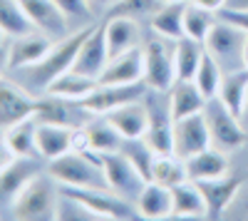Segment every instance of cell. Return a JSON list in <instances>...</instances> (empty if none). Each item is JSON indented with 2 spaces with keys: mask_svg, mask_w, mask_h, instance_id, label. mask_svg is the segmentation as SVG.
Returning <instances> with one entry per match:
<instances>
[{
  "mask_svg": "<svg viewBox=\"0 0 248 221\" xmlns=\"http://www.w3.org/2000/svg\"><path fill=\"white\" fill-rule=\"evenodd\" d=\"M203 199H206V209H209V216L211 219H218L226 206L233 202V196L238 194L241 189V179L236 176H218V179H203V182H196Z\"/></svg>",
  "mask_w": 248,
  "mask_h": 221,
  "instance_id": "obj_19",
  "label": "cell"
},
{
  "mask_svg": "<svg viewBox=\"0 0 248 221\" xmlns=\"http://www.w3.org/2000/svg\"><path fill=\"white\" fill-rule=\"evenodd\" d=\"M35 134H37V117L35 114H30V117L20 119V122H15V125L3 129V137H5L8 147L17 157H37L40 159Z\"/></svg>",
  "mask_w": 248,
  "mask_h": 221,
  "instance_id": "obj_25",
  "label": "cell"
},
{
  "mask_svg": "<svg viewBox=\"0 0 248 221\" xmlns=\"http://www.w3.org/2000/svg\"><path fill=\"white\" fill-rule=\"evenodd\" d=\"M149 95V85L132 82V85H97L85 99H79V107L87 110L90 114H107L109 110H117L134 99H144Z\"/></svg>",
  "mask_w": 248,
  "mask_h": 221,
  "instance_id": "obj_8",
  "label": "cell"
},
{
  "mask_svg": "<svg viewBox=\"0 0 248 221\" xmlns=\"http://www.w3.org/2000/svg\"><path fill=\"white\" fill-rule=\"evenodd\" d=\"M189 179V169H186V159L176 157V154H156L154 162V174L152 182H159L164 187L174 189L176 184Z\"/></svg>",
  "mask_w": 248,
  "mask_h": 221,
  "instance_id": "obj_33",
  "label": "cell"
},
{
  "mask_svg": "<svg viewBox=\"0 0 248 221\" xmlns=\"http://www.w3.org/2000/svg\"><path fill=\"white\" fill-rule=\"evenodd\" d=\"M0 30L5 32V37L28 35L35 30L20 0H0Z\"/></svg>",
  "mask_w": 248,
  "mask_h": 221,
  "instance_id": "obj_31",
  "label": "cell"
},
{
  "mask_svg": "<svg viewBox=\"0 0 248 221\" xmlns=\"http://www.w3.org/2000/svg\"><path fill=\"white\" fill-rule=\"evenodd\" d=\"M105 117L122 137H144L149 127V107L144 99H134V102H127L117 110H109Z\"/></svg>",
  "mask_w": 248,
  "mask_h": 221,
  "instance_id": "obj_18",
  "label": "cell"
},
{
  "mask_svg": "<svg viewBox=\"0 0 248 221\" xmlns=\"http://www.w3.org/2000/svg\"><path fill=\"white\" fill-rule=\"evenodd\" d=\"M37 97L28 92L20 82L13 79H0V129H5L20 119L35 114Z\"/></svg>",
  "mask_w": 248,
  "mask_h": 221,
  "instance_id": "obj_11",
  "label": "cell"
},
{
  "mask_svg": "<svg viewBox=\"0 0 248 221\" xmlns=\"http://www.w3.org/2000/svg\"><path fill=\"white\" fill-rule=\"evenodd\" d=\"M92 30L90 28H79L75 32H70L67 37H62L57 40V43L50 47V52L43 57V60H37V63L28 65V67H20V70H13L17 75L15 82H20L28 92L32 95H43L52 79H57L60 75H65L67 70H72L75 65V57L79 52V45H82V40L87 37V32Z\"/></svg>",
  "mask_w": 248,
  "mask_h": 221,
  "instance_id": "obj_1",
  "label": "cell"
},
{
  "mask_svg": "<svg viewBox=\"0 0 248 221\" xmlns=\"http://www.w3.org/2000/svg\"><path fill=\"white\" fill-rule=\"evenodd\" d=\"M119 152H122V154L137 167V172H139L144 179H147V182H152L154 162H156V152L149 147L147 139H144V137H124Z\"/></svg>",
  "mask_w": 248,
  "mask_h": 221,
  "instance_id": "obj_30",
  "label": "cell"
},
{
  "mask_svg": "<svg viewBox=\"0 0 248 221\" xmlns=\"http://www.w3.org/2000/svg\"><path fill=\"white\" fill-rule=\"evenodd\" d=\"M206 47L199 40L189 37V35H181L176 43H174V57H176V79H194L199 65H201V57H203Z\"/></svg>",
  "mask_w": 248,
  "mask_h": 221,
  "instance_id": "obj_28",
  "label": "cell"
},
{
  "mask_svg": "<svg viewBox=\"0 0 248 221\" xmlns=\"http://www.w3.org/2000/svg\"><path fill=\"white\" fill-rule=\"evenodd\" d=\"M57 8L62 10V15L67 17L70 23V30L75 32V28H90L94 25V13H92V3L90 0H55Z\"/></svg>",
  "mask_w": 248,
  "mask_h": 221,
  "instance_id": "obj_35",
  "label": "cell"
},
{
  "mask_svg": "<svg viewBox=\"0 0 248 221\" xmlns=\"http://www.w3.org/2000/svg\"><path fill=\"white\" fill-rule=\"evenodd\" d=\"M47 174L62 187L75 189H109L105 169H102L97 152H77L70 149L57 159L47 162ZM112 191V189H109Z\"/></svg>",
  "mask_w": 248,
  "mask_h": 221,
  "instance_id": "obj_2",
  "label": "cell"
},
{
  "mask_svg": "<svg viewBox=\"0 0 248 221\" xmlns=\"http://www.w3.org/2000/svg\"><path fill=\"white\" fill-rule=\"evenodd\" d=\"M137 211L141 219H167L174 211V196L171 189L159 182H147L137 196Z\"/></svg>",
  "mask_w": 248,
  "mask_h": 221,
  "instance_id": "obj_20",
  "label": "cell"
},
{
  "mask_svg": "<svg viewBox=\"0 0 248 221\" xmlns=\"http://www.w3.org/2000/svg\"><path fill=\"white\" fill-rule=\"evenodd\" d=\"M159 3H186V0H159Z\"/></svg>",
  "mask_w": 248,
  "mask_h": 221,
  "instance_id": "obj_46",
  "label": "cell"
},
{
  "mask_svg": "<svg viewBox=\"0 0 248 221\" xmlns=\"http://www.w3.org/2000/svg\"><path fill=\"white\" fill-rule=\"evenodd\" d=\"M97 159H99L102 169H105L109 189L117 196L127 199V202H132L137 206V196L147 187V179L137 172V167L119 149L117 152H97Z\"/></svg>",
  "mask_w": 248,
  "mask_h": 221,
  "instance_id": "obj_7",
  "label": "cell"
},
{
  "mask_svg": "<svg viewBox=\"0 0 248 221\" xmlns=\"http://www.w3.org/2000/svg\"><path fill=\"white\" fill-rule=\"evenodd\" d=\"M144 79V52L141 45L112 57L105 72L99 75V85H132Z\"/></svg>",
  "mask_w": 248,
  "mask_h": 221,
  "instance_id": "obj_14",
  "label": "cell"
},
{
  "mask_svg": "<svg viewBox=\"0 0 248 221\" xmlns=\"http://www.w3.org/2000/svg\"><path fill=\"white\" fill-rule=\"evenodd\" d=\"M174 196V219H203L209 216V209H206V199L199 189V184L194 179H186V182L176 184L171 189Z\"/></svg>",
  "mask_w": 248,
  "mask_h": 221,
  "instance_id": "obj_22",
  "label": "cell"
},
{
  "mask_svg": "<svg viewBox=\"0 0 248 221\" xmlns=\"http://www.w3.org/2000/svg\"><path fill=\"white\" fill-rule=\"evenodd\" d=\"M57 43L50 35L32 30L28 35H17V37H8V52H10V70H20V67H28L37 60H43L50 47Z\"/></svg>",
  "mask_w": 248,
  "mask_h": 221,
  "instance_id": "obj_13",
  "label": "cell"
},
{
  "mask_svg": "<svg viewBox=\"0 0 248 221\" xmlns=\"http://www.w3.org/2000/svg\"><path fill=\"white\" fill-rule=\"evenodd\" d=\"M248 90V67H238V70H229L221 77V87H218V99L229 107L233 114L241 117V107H243V97Z\"/></svg>",
  "mask_w": 248,
  "mask_h": 221,
  "instance_id": "obj_29",
  "label": "cell"
},
{
  "mask_svg": "<svg viewBox=\"0 0 248 221\" xmlns=\"http://www.w3.org/2000/svg\"><path fill=\"white\" fill-rule=\"evenodd\" d=\"M216 20H218V15L214 10L189 0V3H186V10H184V35H189V37L199 40V43H203Z\"/></svg>",
  "mask_w": 248,
  "mask_h": 221,
  "instance_id": "obj_32",
  "label": "cell"
},
{
  "mask_svg": "<svg viewBox=\"0 0 248 221\" xmlns=\"http://www.w3.org/2000/svg\"><path fill=\"white\" fill-rule=\"evenodd\" d=\"M94 8H117L122 0H90Z\"/></svg>",
  "mask_w": 248,
  "mask_h": 221,
  "instance_id": "obj_41",
  "label": "cell"
},
{
  "mask_svg": "<svg viewBox=\"0 0 248 221\" xmlns=\"http://www.w3.org/2000/svg\"><path fill=\"white\" fill-rule=\"evenodd\" d=\"M105 35H107V50H109V60L134 50L141 45V30L139 23L134 20V15H114L112 20L105 23Z\"/></svg>",
  "mask_w": 248,
  "mask_h": 221,
  "instance_id": "obj_16",
  "label": "cell"
},
{
  "mask_svg": "<svg viewBox=\"0 0 248 221\" xmlns=\"http://www.w3.org/2000/svg\"><path fill=\"white\" fill-rule=\"evenodd\" d=\"M5 43H8V37H5V32H3V30H0V45H5Z\"/></svg>",
  "mask_w": 248,
  "mask_h": 221,
  "instance_id": "obj_45",
  "label": "cell"
},
{
  "mask_svg": "<svg viewBox=\"0 0 248 221\" xmlns=\"http://www.w3.org/2000/svg\"><path fill=\"white\" fill-rule=\"evenodd\" d=\"M37 174H40L37 157H15V162L0 174V204L10 209L15 196L23 191L30 179L37 176Z\"/></svg>",
  "mask_w": 248,
  "mask_h": 221,
  "instance_id": "obj_15",
  "label": "cell"
},
{
  "mask_svg": "<svg viewBox=\"0 0 248 221\" xmlns=\"http://www.w3.org/2000/svg\"><path fill=\"white\" fill-rule=\"evenodd\" d=\"M186 169H189V179H194V182L218 179V176L229 174V157H226L223 149L206 147L203 152L186 159Z\"/></svg>",
  "mask_w": 248,
  "mask_h": 221,
  "instance_id": "obj_21",
  "label": "cell"
},
{
  "mask_svg": "<svg viewBox=\"0 0 248 221\" xmlns=\"http://www.w3.org/2000/svg\"><path fill=\"white\" fill-rule=\"evenodd\" d=\"M186 3H189V0H186ZM186 3H159L152 10V15H149L152 30L156 35L179 40L184 35V10H186Z\"/></svg>",
  "mask_w": 248,
  "mask_h": 221,
  "instance_id": "obj_26",
  "label": "cell"
},
{
  "mask_svg": "<svg viewBox=\"0 0 248 221\" xmlns=\"http://www.w3.org/2000/svg\"><path fill=\"white\" fill-rule=\"evenodd\" d=\"M223 8H236V10H248V0H226Z\"/></svg>",
  "mask_w": 248,
  "mask_h": 221,
  "instance_id": "obj_42",
  "label": "cell"
},
{
  "mask_svg": "<svg viewBox=\"0 0 248 221\" xmlns=\"http://www.w3.org/2000/svg\"><path fill=\"white\" fill-rule=\"evenodd\" d=\"M55 219H62V221H92V219H97V216H94L85 204H82V202H77L75 196L60 191L57 216H55Z\"/></svg>",
  "mask_w": 248,
  "mask_h": 221,
  "instance_id": "obj_36",
  "label": "cell"
},
{
  "mask_svg": "<svg viewBox=\"0 0 248 221\" xmlns=\"http://www.w3.org/2000/svg\"><path fill=\"white\" fill-rule=\"evenodd\" d=\"M15 157H17V154H15L10 147H8L5 137L0 134V174H3V172H5V169H8L13 162H15Z\"/></svg>",
  "mask_w": 248,
  "mask_h": 221,
  "instance_id": "obj_38",
  "label": "cell"
},
{
  "mask_svg": "<svg viewBox=\"0 0 248 221\" xmlns=\"http://www.w3.org/2000/svg\"><path fill=\"white\" fill-rule=\"evenodd\" d=\"M221 77H223L221 65L216 63V60H214L209 52H203L201 65H199V70H196V75H194V82H196V87L203 92V97H206V99H211V97H216V95H218Z\"/></svg>",
  "mask_w": 248,
  "mask_h": 221,
  "instance_id": "obj_34",
  "label": "cell"
},
{
  "mask_svg": "<svg viewBox=\"0 0 248 221\" xmlns=\"http://www.w3.org/2000/svg\"><path fill=\"white\" fill-rule=\"evenodd\" d=\"M203 114H206L209 132H211V147L223 149V152H233L246 142V129H243L241 117L233 114L218 97L206 99Z\"/></svg>",
  "mask_w": 248,
  "mask_h": 221,
  "instance_id": "obj_6",
  "label": "cell"
},
{
  "mask_svg": "<svg viewBox=\"0 0 248 221\" xmlns=\"http://www.w3.org/2000/svg\"><path fill=\"white\" fill-rule=\"evenodd\" d=\"M37 154L40 159H57L72 149L75 142V127L55 125V122H37Z\"/></svg>",
  "mask_w": 248,
  "mask_h": 221,
  "instance_id": "obj_17",
  "label": "cell"
},
{
  "mask_svg": "<svg viewBox=\"0 0 248 221\" xmlns=\"http://www.w3.org/2000/svg\"><path fill=\"white\" fill-rule=\"evenodd\" d=\"M85 134L90 142V152H117L122 147V134L114 129V125L105 114H94V119H87L85 125Z\"/></svg>",
  "mask_w": 248,
  "mask_h": 221,
  "instance_id": "obj_27",
  "label": "cell"
},
{
  "mask_svg": "<svg viewBox=\"0 0 248 221\" xmlns=\"http://www.w3.org/2000/svg\"><path fill=\"white\" fill-rule=\"evenodd\" d=\"M194 3H199V5H203V8H209V10L218 13V10L226 5V0H194Z\"/></svg>",
  "mask_w": 248,
  "mask_h": 221,
  "instance_id": "obj_40",
  "label": "cell"
},
{
  "mask_svg": "<svg viewBox=\"0 0 248 221\" xmlns=\"http://www.w3.org/2000/svg\"><path fill=\"white\" fill-rule=\"evenodd\" d=\"M174 43L176 40L156 35L144 40V82L154 92H169L176 82V57H174Z\"/></svg>",
  "mask_w": 248,
  "mask_h": 221,
  "instance_id": "obj_4",
  "label": "cell"
},
{
  "mask_svg": "<svg viewBox=\"0 0 248 221\" xmlns=\"http://www.w3.org/2000/svg\"><path fill=\"white\" fill-rule=\"evenodd\" d=\"M57 202H60V184L50 174H37L15 196L10 214L13 219L20 221H47L57 216Z\"/></svg>",
  "mask_w": 248,
  "mask_h": 221,
  "instance_id": "obj_3",
  "label": "cell"
},
{
  "mask_svg": "<svg viewBox=\"0 0 248 221\" xmlns=\"http://www.w3.org/2000/svg\"><path fill=\"white\" fill-rule=\"evenodd\" d=\"M243 67H248V37H246V47H243Z\"/></svg>",
  "mask_w": 248,
  "mask_h": 221,
  "instance_id": "obj_44",
  "label": "cell"
},
{
  "mask_svg": "<svg viewBox=\"0 0 248 221\" xmlns=\"http://www.w3.org/2000/svg\"><path fill=\"white\" fill-rule=\"evenodd\" d=\"M241 122H243V127H248V90L243 97V107H241Z\"/></svg>",
  "mask_w": 248,
  "mask_h": 221,
  "instance_id": "obj_43",
  "label": "cell"
},
{
  "mask_svg": "<svg viewBox=\"0 0 248 221\" xmlns=\"http://www.w3.org/2000/svg\"><path fill=\"white\" fill-rule=\"evenodd\" d=\"M109 63V50H107V35H105V23L102 25H92V30L87 32V37L82 40L79 52L75 57L72 70L79 75L94 77L99 82V75L105 72Z\"/></svg>",
  "mask_w": 248,
  "mask_h": 221,
  "instance_id": "obj_10",
  "label": "cell"
},
{
  "mask_svg": "<svg viewBox=\"0 0 248 221\" xmlns=\"http://www.w3.org/2000/svg\"><path fill=\"white\" fill-rule=\"evenodd\" d=\"M99 82L94 77H87V75H79L75 70H67L65 75H60L57 79H52L50 87L43 92V95H52V97H60V99H70V102H79L85 99Z\"/></svg>",
  "mask_w": 248,
  "mask_h": 221,
  "instance_id": "obj_24",
  "label": "cell"
},
{
  "mask_svg": "<svg viewBox=\"0 0 248 221\" xmlns=\"http://www.w3.org/2000/svg\"><path fill=\"white\" fill-rule=\"evenodd\" d=\"M246 37H248V32H243L241 28H236V25L218 17L214 23V28L209 30V35H206V40H203V47L221 65L223 72H229V70L243 67Z\"/></svg>",
  "mask_w": 248,
  "mask_h": 221,
  "instance_id": "obj_5",
  "label": "cell"
},
{
  "mask_svg": "<svg viewBox=\"0 0 248 221\" xmlns=\"http://www.w3.org/2000/svg\"><path fill=\"white\" fill-rule=\"evenodd\" d=\"M221 20H226V23H231L236 28H241L243 32H248V10H236V8H221L216 13Z\"/></svg>",
  "mask_w": 248,
  "mask_h": 221,
  "instance_id": "obj_37",
  "label": "cell"
},
{
  "mask_svg": "<svg viewBox=\"0 0 248 221\" xmlns=\"http://www.w3.org/2000/svg\"><path fill=\"white\" fill-rule=\"evenodd\" d=\"M206 107V97L196 87L194 79H176L174 87L169 90V110L174 119L189 117L196 112H203Z\"/></svg>",
  "mask_w": 248,
  "mask_h": 221,
  "instance_id": "obj_23",
  "label": "cell"
},
{
  "mask_svg": "<svg viewBox=\"0 0 248 221\" xmlns=\"http://www.w3.org/2000/svg\"><path fill=\"white\" fill-rule=\"evenodd\" d=\"M20 3H23L35 30L50 35L52 40H62L72 32L67 17L62 15V10L57 8L55 0H20Z\"/></svg>",
  "mask_w": 248,
  "mask_h": 221,
  "instance_id": "obj_12",
  "label": "cell"
},
{
  "mask_svg": "<svg viewBox=\"0 0 248 221\" xmlns=\"http://www.w3.org/2000/svg\"><path fill=\"white\" fill-rule=\"evenodd\" d=\"M206 147H211V132L206 114L196 112L189 117L174 119V154L181 159H189Z\"/></svg>",
  "mask_w": 248,
  "mask_h": 221,
  "instance_id": "obj_9",
  "label": "cell"
},
{
  "mask_svg": "<svg viewBox=\"0 0 248 221\" xmlns=\"http://www.w3.org/2000/svg\"><path fill=\"white\" fill-rule=\"evenodd\" d=\"M10 70V52H8V43L0 45V79H3V72Z\"/></svg>",
  "mask_w": 248,
  "mask_h": 221,
  "instance_id": "obj_39",
  "label": "cell"
}]
</instances>
